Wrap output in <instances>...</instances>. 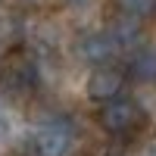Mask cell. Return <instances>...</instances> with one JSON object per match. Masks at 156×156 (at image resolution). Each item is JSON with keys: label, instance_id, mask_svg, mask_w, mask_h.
Instances as JSON below:
<instances>
[{"label": "cell", "instance_id": "obj_1", "mask_svg": "<svg viewBox=\"0 0 156 156\" xmlns=\"http://www.w3.org/2000/svg\"><path fill=\"white\" fill-rule=\"evenodd\" d=\"M41 81V72H37V62L25 53H16L3 62V69H0V90L9 97H25L31 94Z\"/></svg>", "mask_w": 156, "mask_h": 156}, {"label": "cell", "instance_id": "obj_2", "mask_svg": "<svg viewBox=\"0 0 156 156\" xmlns=\"http://www.w3.org/2000/svg\"><path fill=\"white\" fill-rule=\"evenodd\" d=\"M97 125L103 128L106 134H128L140 125V106L134 100H125V97H115L109 103H103L97 109Z\"/></svg>", "mask_w": 156, "mask_h": 156}, {"label": "cell", "instance_id": "obj_3", "mask_svg": "<svg viewBox=\"0 0 156 156\" xmlns=\"http://www.w3.org/2000/svg\"><path fill=\"white\" fill-rule=\"evenodd\" d=\"M75 150V128L66 119L47 122L34 137V156H72Z\"/></svg>", "mask_w": 156, "mask_h": 156}, {"label": "cell", "instance_id": "obj_4", "mask_svg": "<svg viewBox=\"0 0 156 156\" xmlns=\"http://www.w3.org/2000/svg\"><path fill=\"white\" fill-rule=\"evenodd\" d=\"M75 56L81 62H90V66H106V59H112L119 53V44L109 31H84L75 37Z\"/></svg>", "mask_w": 156, "mask_h": 156}, {"label": "cell", "instance_id": "obj_5", "mask_svg": "<svg viewBox=\"0 0 156 156\" xmlns=\"http://www.w3.org/2000/svg\"><path fill=\"white\" fill-rule=\"evenodd\" d=\"M87 97L97 100V103H109L115 97H122L125 90V72L122 69H112V66H97L94 72L87 75Z\"/></svg>", "mask_w": 156, "mask_h": 156}, {"label": "cell", "instance_id": "obj_6", "mask_svg": "<svg viewBox=\"0 0 156 156\" xmlns=\"http://www.w3.org/2000/svg\"><path fill=\"white\" fill-rule=\"evenodd\" d=\"M128 75L134 81H156V44L137 50L128 62Z\"/></svg>", "mask_w": 156, "mask_h": 156}, {"label": "cell", "instance_id": "obj_7", "mask_svg": "<svg viewBox=\"0 0 156 156\" xmlns=\"http://www.w3.org/2000/svg\"><path fill=\"white\" fill-rule=\"evenodd\" d=\"M109 34L115 37L119 47H134L140 41V34H144L140 31V19H131V16H122L119 12V19L109 25Z\"/></svg>", "mask_w": 156, "mask_h": 156}, {"label": "cell", "instance_id": "obj_8", "mask_svg": "<svg viewBox=\"0 0 156 156\" xmlns=\"http://www.w3.org/2000/svg\"><path fill=\"white\" fill-rule=\"evenodd\" d=\"M112 6L122 12V16L131 19H147L156 12V0H112Z\"/></svg>", "mask_w": 156, "mask_h": 156}, {"label": "cell", "instance_id": "obj_9", "mask_svg": "<svg viewBox=\"0 0 156 156\" xmlns=\"http://www.w3.org/2000/svg\"><path fill=\"white\" fill-rule=\"evenodd\" d=\"M150 156H156V153H150Z\"/></svg>", "mask_w": 156, "mask_h": 156}]
</instances>
